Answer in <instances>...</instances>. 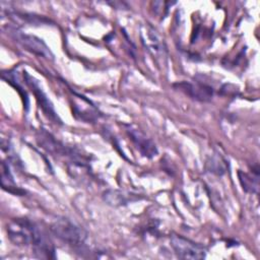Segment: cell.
Instances as JSON below:
<instances>
[{
    "mask_svg": "<svg viewBox=\"0 0 260 260\" xmlns=\"http://www.w3.org/2000/svg\"><path fill=\"white\" fill-rule=\"evenodd\" d=\"M171 247L176 256L180 259L198 260L206 257V248L190 239L180 235H173L171 237Z\"/></svg>",
    "mask_w": 260,
    "mask_h": 260,
    "instance_id": "5b68a950",
    "label": "cell"
},
{
    "mask_svg": "<svg viewBox=\"0 0 260 260\" xmlns=\"http://www.w3.org/2000/svg\"><path fill=\"white\" fill-rule=\"evenodd\" d=\"M104 199L110 205L121 206L136 201L139 199V197L133 193H127L119 190H108L104 193Z\"/></svg>",
    "mask_w": 260,
    "mask_h": 260,
    "instance_id": "30bf717a",
    "label": "cell"
},
{
    "mask_svg": "<svg viewBox=\"0 0 260 260\" xmlns=\"http://www.w3.org/2000/svg\"><path fill=\"white\" fill-rule=\"evenodd\" d=\"M23 78H24L26 85L34 92L36 101H37L39 107L41 108V110L43 111L44 115L48 119H50L52 122H54L56 124H61V120L59 119V117L53 107V104L51 103V101L49 100V98L47 96V94L45 93L43 88L41 87L38 80L35 77H32L31 75H29L27 72L23 73Z\"/></svg>",
    "mask_w": 260,
    "mask_h": 260,
    "instance_id": "8992f818",
    "label": "cell"
},
{
    "mask_svg": "<svg viewBox=\"0 0 260 260\" xmlns=\"http://www.w3.org/2000/svg\"><path fill=\"white\" fill-rule=\"evenodd\" d=\"M1 186L5 191L14 195H22L24 193L23 190L18 188L15 184L9 167L5 161L1 162Z\"/></svg>",
    "mask_w": 260,
    "mask_h": 260,
    "instance_id": "8fae6325",
    "label": "cell"
},
{
    "mask_svg": "<svg viewBox=\"0 0 260 260\" xmlns=\"http://www.w3.org/2000/svg\"><path fill=\"white\" fill-rule=\"evenodd\" d=\"M238 176H239V181H240L244 191H246L248 193H257L258 192V188H259L258 172H255L254 175L253 174L251 175V174H247V173L239 171Z\"/></svg>",
    "mask_w": 260,
    "mask_h": 260,
    "instance_id": "7c38bea8",
    "label": "cell"
},
{
    "mask_svg": "<svg viewBox=\"0 0 260 260\" xmlns=\"http://www.w3.org/2000/svg\"><path fill=\"white\" fill-rule=\"evenodd\" d=\"M9 241L16 246L31 247L39 258H55V249L46 233L34 221L24 217L11 219L6 224Z\"/></svg>",
    "mask_w": 260,
    "mask_h": 260,
    "instance_id": "6da1fadb",
    "label": "cell"
},
{
    "mask_svg": "<svg viewBox=\"0 0 260 260\" xmlns=\"http://www.w3.org/2000/svg\"><path fill=\"white\" fill-rule=\"evenodd\" d=\"M174 87L189 98L199 102H209L213 96V88L200 81H181L175 83Z\"/></svg>",
    "mask_w": 260,
    "mask_h": 260,
    "instance_id": "52a82bcc",
    "label": "cell"
},
{
    "mask_svg": "<svg viewBox=\"0 0 260 260\" xmlns=\"http://www.w3.org/2000/svg\"><path fill=\"white\" fill-rule=\"evenodd\" d=\"M140 39L147 52L152 56L158 65H165L168 59L166 43L158 31L146 23L140 28Z\"/></svg>",
    "mask_w": 260,
    "mask_h": 260,
    "instance_id": "3957f363",
    "label": "cell"
},
{
    "mask_svg": "<svg viewBox=\"0 0 260 260\" xmlns=\"http://www.w3.org/2000/svg\"><path fill=\"white\" fill-rule=\"evenodd\" d=\"M209 165H210V172H212V173L221 175L225 172V169H226L225 160L220 156L212 157Z\"/></svg>",
    "mask_w": 260,
    "mask_h": 260,
    "instance_id": "4fadbf2b",
    "label": "cell"
},
{
    "mask_svg": "<svg viewBox=\"0 0 260 260\" xmlns=\"http://www.w3.org/2000/svg\"><path fill=\"white\" fill-rule=\"evenodd\" d=\"M52 233L62 242L72 247H81L86 238V232L70 219L59 217L51 224Z\"/></svg>",
    "mask_w": 260,
    "mask_h": 260,
    "instance_id": "7a4b0ae2",
    "label": "cell"
},
{
    "mask_svg": "<svg viewBox=\"0 0 260 260\" xmlns=\"http://www.w3.org/2000/svg\"><path fill=\"white\" fill-rule=\"evenodd\" d=\"M7 35H9L16 43H18L24 50L48 60H53L54 55L50 48L43 40L36 36L27 35L15 27H7Z\"/></svg>",
    "mask_w": 260,
    "mask_h": 260,
    "instance_id": "277c9868",
    "label": "cell"
},
{
    "mask_svg": "<svg viewBox=\"0 0 260 260\" xmlns=\"http://www.w3.org/2000/svg\"><path fill=\"white\" fill-rule=\"evenodd\" d=\"M126 133L129 136V139L132 141V143L137 148V150L143 156L151 158L157 154V148H156L154 142L151 139H149L139 129H137L131 125H127Z\"/></svg>",
    "mask_w": 260,
    "mask_h": 260,
    "instance_id": "9c48e42d",
    "label": "cell"
},
{
    "mask_svg": "<svg viewBox=\"0 0 260 260\" xmlns=\"http://www.w3.org/2000/svg\"><path fill=\"white\" fill-rule=\"evenodd\" d=\"M37 141L46 151L51 153L52 155L66 156L71 158H76L77 154L72 148H69L58 141L55 137H53L50 133L42 130L37 136Z\"/></svg>",
    "mask_w": 260,
    "mask_h": 260,
    "instance_id": "ba28073f",
    "label": "cell"
}]
</instances>
